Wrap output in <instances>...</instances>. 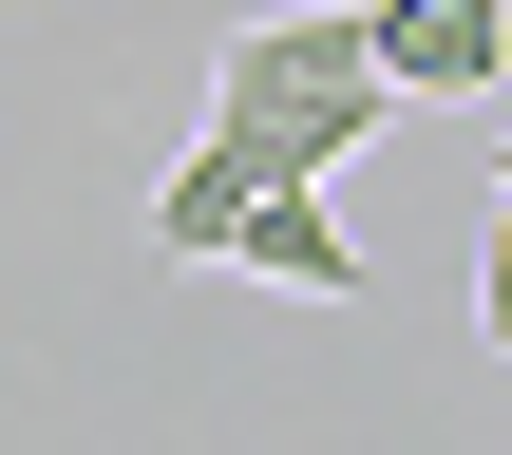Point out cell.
<instances>
[{"label": "cell", "mask_w": 512, "mask_h": 455, "mask_svg": "<svg viewBox=\"0 0 512 455\" xmlns=\"http://www.w3.org/2000/svg\"><path fill=\"white\" fill-rule=\"evenodd\" d=\"M380 114H399V76H380V38H361V0H266V19L209 38V152L247 171V209H266L285 171H361Z\"/></svg>", "instance_id": "obj_1"}, {"label": "cell", "mask_w": 512, "mask_h": 455, "mask_svg": "<svg viewBox=\"0 0 512 455\" xmlns=\"http://www.w3.org/2000/svg\"><path fill=\"white\" fill-rule=\"evenodd\" d=\"M228 228H247V171L190 133V152L152 171V266H228Z\"/></svg>", "instance_id": "obj_4"}, {"label": "cell", "mask_w": 512, "mask_h": 455, "mask_svg": "<svg viewBox=\"0 0 512 455\" xmlns=\"http://www.w3.org/2000/svg\"><path fill=\"white\" fill-rule=\"evenodd\" d=\"M228 266H247V285H285V304H361V228H342V171H285V190L228 228Z\"/></svg>", "instance_id": "obj_3"}, {"label": "cell", "mask_w": 512, "mask_h": 455, "mask_svg": "<svg viewBox=\"0 0 512 455\" xmlns=\"http://www.w3.org/2000/svg\"><path fill=\"white\" fill-rule=\"evenodd\" d=\"M475 342L512 361V190H494V228H475Z\"/></svg>", "instance_id": "obj_5"}, {"label": "cell", "mask_w": 512, "mask_h": 455, "mask_svg": "<svg viewBox=\"0 0 512 455\" xmlns=\"http://www.w3.org/2000/svg\"><path fill=\"white\" fill-rule=\"evenodd\" d=\"M361 38H380L399 114H475V95H512V0H361Z\"/></svg>", "instance_id": "obj_2"}]
</instances>
